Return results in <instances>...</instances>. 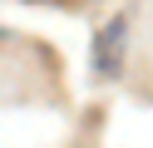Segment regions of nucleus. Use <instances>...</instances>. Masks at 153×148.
Listing matches in <instances>:
<instances>
[]
</instances>
